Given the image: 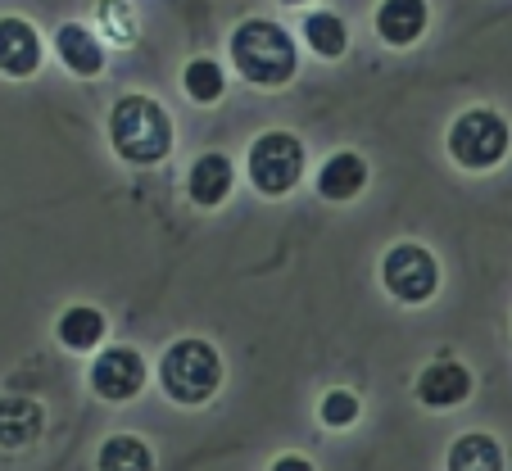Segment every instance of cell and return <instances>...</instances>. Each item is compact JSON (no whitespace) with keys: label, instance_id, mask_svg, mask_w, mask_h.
Here are the masks:
<instances>
[{"label":"cell","instance_id":"cell-19","mask_svg":"<svg viewBox=\"0 0 512 471\" xmlns=\"http://www.w3.org/2000/svg\"><path fill=\"white\" fill-rule=\"evenodd\" d=\"M304 41L313 46V55L340 59V55H345V46H349V32H345V23H340L331 10H318V14H309V19H304Z\"/></svg>","mask_w":512,"mask_h":471},{"label":"cell","instance_id":"cell-16","mask_svg":"<svg viewBox=\"0 0 512 471\" xmlns=\"http://www.w3.org/2000/svg\"><path fill=\"white\" fill-rule=\"evenodd\" d=\"M445 471H503V449L481 431H467L449 444Z\"/></svg>","mask_w":512,"mask_h":471},{"label":"cell","instance_id":"cell-23","mask_svg":"<svg viewBox=\"0 0 512 471\" xmlns=\"http://www.w3.org/2000/svg\"><path fill=\"white\" fill-rule=\"evenodd\" d=\"M281 5H304V0H281Z\"/></svg>","mask_w":512,"mask_h":471},{"label":"cell","instance_id":"cell-17","mask_svg":"<svg viewBox=\"0 0 512 471\" xmlns=\"http://www.w3.org/2000/svg\"><path fill=\"white\" fill-rule=\"evenodd\" d=\"M100 471H155V453L150 444L136 440V435H109L96 453Z\"/></svg>","mask_w":512,"mask_h":471},{"label":"cell","instance_id":"cell-8","mask_svg":"<svg viewBox=\"0 0 512 471\" xmlns=\"http://www.w3.org/2000/svg\"><path fill=\"white\" fill-rule=\"evenodd\" d=\"M41 55H46L41 32L32 28L28 19H19V14H5V19H0V73L32 77L41 68Z\"/></svg>","mask_w":512,"mask_h":471},{"label":"cell","instance_id":"cell-11","mask_svg":"<svg viewBox=\"0 0 512 471\" xmlns=\"http://www.w3.org/2000/svg\"><path fill=\"white\" fill-rule=\"evenodd\" d=\"M426 0H381L377 5V37L386 46H413L417 37L426 32Z\"/></svg>","mask_w":512,"mask_h":471},{"label":"cell","instance_id":"cell-9","mask_svg":"<svg viewBox=\"0 0 512 471\" xmlns=\"http://www.w3.org/2000/svg\"><path fill=\"white\" fill-rule=\"evenodd\" d=\"M467 395H472V372L463 363H454V358H440V363H431L417 376V399L426 408H435V413L458 408Z\"/></svg>","mask_w":512,"mask_h":471},{"label":"cell","instance_id":"cell-12","mask_svg":"<svg viewBox=\"0 0 512 471\" xmlns=\"http://www.w3.org/2000/svg\"><path fill=\"white\" fill-rule=\"evenodd\" d=\"M55 50L73 77H96L100 68H105V41L91 28H82V23H64V28L55 32Z\"/></svg>","mask_w":512,"mask_h":471},{"label":"cell","instance_id":"cell-2","mask_svg":"<svg viewBox=\"0 0 512 471\" xmlns=\"http://www.w3.org/2000/svg\"><path fill=\"white\" fill-rule=\"evenodd\" d=\"M109 145L127 164L150 168L173 150V118L155 96H123L109 109Z\"/></svg>","mask_w":512,"mask_h":471},{"label":"cell","instance_id":"cell-13","mask_svg":"<svg viewBox=\"0 0 512 471\" xmlns=\"http://www.w3.org/2000/svg\"><path fill=\"white\" fill-rule=\"evenodd\" d=\"M363 186H368V164H363V154H354V150L331 154L327 164L318 168L322 200L345 204V200H354V195H363Z\"/></svg>","mask_w":512,"mask_h":471},{"label":"cell","instance_id":"cell-1","mask_svg":"<svg viewBox=\"0 0 512 471\" xmlns=\"http://www.w3.org/2000/svg\"><path fill=\"white\" fill-rule=\"evenodd\" d=\"M232 64L250 87H286L295 68H300V50L290 41V32L272 19H245L232 32Z\"/></svg>","mask_w":512,"mask_h":471},{"label":"cell","instance_id":"cell-20","mask_svg":"<svg viewBox=\"0 0 512 471\" xmlns=\"http://www.w3.org/2000/svg\"><path fill=\"white\" fill-rule=\"evenodd\" d=\"M96 19H100V32H105L109 46H132L136 41V10L127 0H100Z\"/></svg>","mask_w":512,"mask_h":471},{"label":"cell","instance_id":"cell-15","mask_svg":"<svg viewBox=\"0 0 512 471\" xmlns=\"http://www.w3.org/2000/svg\"><path fill=\"white\" fill-rule=\"evenodd\" d=\"M59 345L64 349H73V354H82V349H96L100 340H105V331H109V322H105V313L100 308H91V304H73L59 318Z\"/></svg>","mask_w":512,"mask_h":471},{"label":"cell","instance_id":"cell-6","mask_svg":"<svg viewBox=\"0 0 512 471\" xmlns=\"http://www.w3.org/2000/svg\"><path fill=\"white\" fill-rule=\"evenodd\" d=\"M381 286L399 299V304H426L440 290V263L426 245L404 241L395 250H386L381 259Z\"/></svg>","mask_w":512,"mask_h":471},{"label":"cell","instance_id":"cell-7","mask_svg":"<svg viewBox=\"0 0 512 471\" xmlns=\"http://www.w3.org/2000/svg\"><path fill=\"white\" fill-rule=\"evenodd\" d=\"M91 390L109 404H127L145 390V358L127 345H114L91 363Z\"/></svg>","mask_w":512,"mask_h":471},{"label":"cell","instance_id":"cell-4","mask_svg":"<svg viewBox=\"0 0 512 471\" xmlns=\"http://www.w3.org/2000/svg\"><path fill=\"white\" fill-rule=\"evenodd\" d=\"M445 145L458 168H467V173H490V168H499L503 159H508L512 132H508V123H503V114H494V109H467V114L454 118Z\"/></svg>","mask_w":512,"mask_h":471},{"label":"cell","instance_id":"cell-3","mask_svg":"<svg viewBox=\"0 0 512 471\" xmlns=\"http://www.w3.org/2000/svg\"><path fill=\"white\" fill-rule=\"evenodd\" d=\"M159 385H164V395L173 404H186V408H200L218 395V385H223V358L209 340L200 336H186L177 345L164 349L159 358Z\"/></svg>","mask_w":512,"mask_h":471},{"label":"cell","instance_id":"cell-18","mask_svg":"<svg viewBox=\"0 0 512 471\" xmlns=\"http://www.w3.org/2000/svg\"><path fill=\"white\" fill-rule=\"evenodd\" d=\"M182 87L195 105H218L227 91V73L218 59H191V64L182 68Z\"/></svg>","mask_w":512,"mask_h":471},{"label":"cell","instance_id":"cell-5","mask_svg":"<svg viewBox=\"0 0 512 471\" xmlns=\"http://www.w3.org/2000/svg\"><path fill=\"white\" fill-rule=\"evenodd\" d=\"M304 177V145L300 136L290 132H263L259 141L250 145V182L259 195L268 200H281L300 186Z\"/></svg>","mask_w":512,"mask_h":471},{"label":"cell","instance_id":"cell-21","mask_svg":"<svg viewBox=\"0 0 512 471\" xmlns=\"http://www.w3.org/2000/svg\"><path fill=\"white\" fill-rule=\"evenodd\" d=\"M358 413H363V404H358L349 390H327V395H322V404H318L322 426H331V431H345V426H354Z\"/></svg>","mask_w":512,"mask_h":471},{"label":"cell","instance_id":"cell-14","mask_svg":"<svg viewBox=\"0 0 512 471\" xmlns=\"http://www.w3.org/2000/svg\"><path fill=\"white\" fill-rule=\"evenodd\" d=\"M41 426H46V408L37 399H0V449H28L41 435Z\"/></svg>","mask_w":512,"mask_h":471},{"label":"cell","instance_id":"cell-10","mask_svg":"<svg viewBox=\"0 0 512 471\" xmlns=\"http://www.w3.org/2000/svg\"><path fill=\"white\" fill-rule=\"evenodd\" d=\"M232 186H236V168H232V159L218 150L200 154L191 164V177H186V191H191V200L200 204V209H218V204L232 195Z\"/></svg>","mask_w":512,"mask_h":471},{"label":"cell","instance_id":"cell-22","mask_svg":"<svg viewBox=\"0 0 512 471\" xmlns=\"http://www.w3.org/2000/svg\"><path fill=\"white\" fill-rule=\"evenodd\" d=\"M272 471H313V462L300 458V453H286V458L272 462Z\"/></svg>","mask_w":512,"mask_h":471}]
</instances>
